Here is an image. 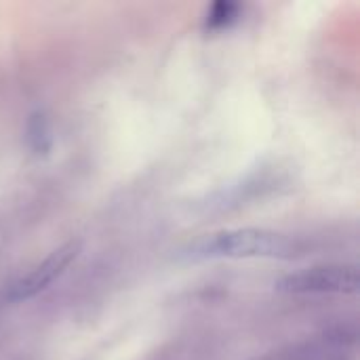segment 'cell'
Instances as JSON below:
<instances>
[{
    "instance_id": "cell-1",
    "label": "cell",
    "mask_w": 360,
    "mask_h": 360,
    "mask_svg": "<svg viewBox=\"0 0 360 360\" xmlns=\"http://www.w3.org/2000/svg\"><path fill=\"white\" fill-rule=\"evenodd\" d=\"M295 253L297 245L289 236L262 228L215 232L192 247V255L205 259H289Z\"/></svg>"
},
{
    "instance_id": "cell-2",
    "label": "cell",
    "mask_w": 360,
    "mask_h": 360,
    "mask_svg": "<svg viewBox=\"0 0 360 360\" xmlns=\"http://www.w3.org/2000/svg\"><path fill=\"white\" fill-rule=\"evenodd\" d=\"M278 291L295 295H350L359 291V270L354 266H314L285 276Z\"/></svg>"
},
{
    "instance_id": "cell-3",
    "label": "cell",
    "mask_w": 360,
    "mask_h": 360,
    "mask_svg": "<svg viewBox=\"0 0 360 360\" xmlns=\"http://www.w3.org/2000/svg\"><path fill=\"white\" fill-rule=\"evenodd\" d=\"M78 251H80V243H68V245L59 247L57 251H53L30 274H25L23 278H19L17 283L11 285L6 300L8 302H23V300H32L38 293L46 291L72 266V262L78 257Z\"/></svg>"
},
{
    "instance_id": "cell-4",
    "label": "cell",
    "mask_w": 360,
    "mask_h": 360,
    "mask_svg": "<svg viewBox=\"0 0 360 360\" xmlns=\"http://www.w3.org/2000/svg\"><path fill=\"white\" fill-rule=\"evenodd\" d=\"M240 6L232 4V2H217L213 4V8L207 15V27L211 30H224L228 25H232L238 19Z\"/></svg>"
}]
</instances>
